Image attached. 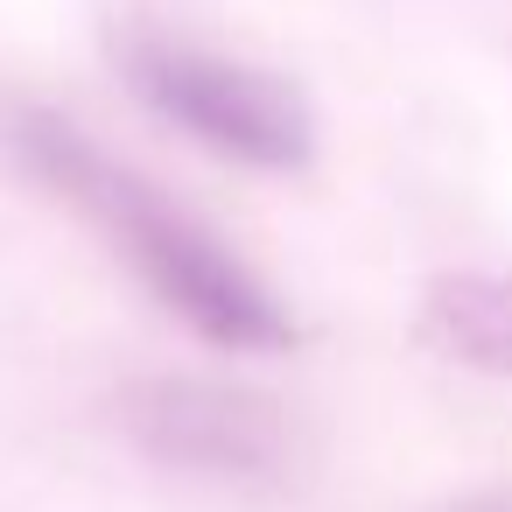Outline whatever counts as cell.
I'll return each mask as SVG.
<instances>
[{"label":"cell","instance_id":"cell-5","mask_svg":"<svg viewBox=\"0 0 512 512\" xmlns=\"http://www.w3.org/2000/svg\"><path fill=\"white\" fill-rule=\"evenodd\" d=\"M449 512H512V491H477V498H463Z\"/></svg>","mask_w":512,"mask_h":512},{"label":"cell","instance_id":"cell-2","mask_svg":"<svg viewBox=\"0 0 512 512\" xmlns=\"http://www.w3.org/2000/svg\"><path fill=\"white\" fill-rule=\"evenodd\" d=\"M113 57H120L127 85L141 92V106L155 120L183 127L190 141H204L246 169H309L316 120L288 78L169 43V36H120Z\"/></svg>","mask_w":512,"mask_h":512},{"label":"cell","instance_id":"cell-1","mask_svg":"<svg viewBox=\"0 0 512 512\" xmlns=\"http://www.w3.org/2000/svg\"><path fill=\"white\" fill-rule=\"evenodd\" d=\"M8 155L29 169L50 197H64L204 344L218 351H288L295 323L288 309L246 274L232 246H218L176 197H162L148 176L120 169L92 134H78L64 113L22 106L8 120Z\"/></svg>","mask_w":512,"mask_h":512},{"label":"cell","instance_id":"cell-3","mask_svg":"<svg viewBox=\"0 0 512 512\" xmlns=\"http://www.w3.org/2000/svg\"><path fill=\"white\" fill-rule=\"evenodd\" d=\"M120 428L141 456L211 484H288L295 470V421L267 393L218 379H134Z\"/></svg>","mask_w":512,"mask_h":512},{"label":"cell","instance_id":"cell-4","mask_svg":"<svg viewBox=\"0 0 512 512\" xmlns=\"http://www.w3.org/2000/svg\"><path fill=\"white\" fill-rule=\"evenodd\" d=\"M414 337L449 365L512 379V274H435L421 288Z\"/></svg>","mask_w":512,"mask_h":512}]
</instances>
